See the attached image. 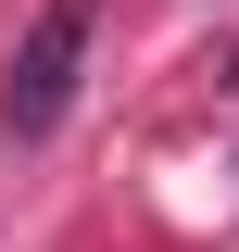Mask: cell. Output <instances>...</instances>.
I'll return each mask as SVG.
<instances>
[{"label": "cell", "mask_w": 239, "mask_h": 252, "mask_svg": "<svg viewBox=\"0 0 239 252\" xmlns=\"http://www.w3.org/2000/svg\"><path fill=\"white\" fill-rule=\"evenodd\" d=\"M89 38H101V0H38V26L13 38V76H0V126H13V139H51V126L76 114Z\"/></svg>", "instance_id": "cell-1"}]
</instances>
